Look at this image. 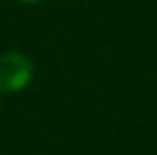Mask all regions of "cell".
Returning a JSON list of instances; mask_svg holds the SVG:
<instances>
[{"label":"cell","instance_id":"6da1fadb","mask_svg":"<svg viewBox=\"0 0 157 155\" xmlns=\"http://www.w3.org/2000/svg\"><path fill=\"white\" fill-rule=\"evenodd\" d=\"M32 73H34V66L28 55L16 50L0 55V91H23L30 84Z\"/></svg>","mask_w":157,"mask_h":155},{"label":"cell","instance_id":"7a4b0ae2","mask_svg":"<svg viewBox=\"0 0 157 155\" xmlns=\"http://www.w3.org/2000/svg\"><path fill=\"white\" fill-rule=\"evenodd\" d=\"M18 2H23V5H36V2H43V0H18Z\"/></svg>","mask_w":157,"mask_h":155}]
</instances>
